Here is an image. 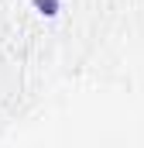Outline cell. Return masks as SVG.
<instances>
[{
	"label": "cell",
	"mask_w": 144,
	"mask_h": 148,
	"mask_svg": "<svg viewBox=\"0 0 144 148\" xmlns=\"http://www.w3.org/2000/svg\"><path fill=\"white\" fill-rule=\"evenodd\" d=\"M35 7L41 10V14H45V17H55L62 3H58V0H35Z\"/></svg>",
	"instance_id": "obj_1"
}]
</instances>
